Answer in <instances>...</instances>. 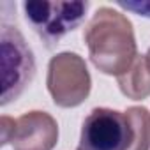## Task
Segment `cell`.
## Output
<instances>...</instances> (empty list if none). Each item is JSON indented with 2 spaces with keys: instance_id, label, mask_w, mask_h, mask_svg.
Here are the masks:
<instances>
[{
  "instance_id": "6da1fadb",
  "label": "cell",
  "mask_w": 150,
  "mask_h": 150,
  "mask_svg": "<svg viewBox=\"0 0 150 150\" xmlns=\"http://www.w3.org/2000/svg\"><path fill=\"white\" fill-rule=\"evenodd\" d=\"M83 41L90 62L108 76L124 74L138 58L132 23L120 11L103 6L85 27Z\"/></svg>"
},
{
  "instance_id": "7a4b0ae2",
  "label": "cell",
  "mask_w": 150,
  "mask_h": 150,
  "mask_svg": "<svg viewBox=\"0 0 150 150\" xmlns=\"http://www.w3.org/2000/svg\"><path fill=\"white\" fill-rule=\"evenodd\" d=\"M46 87L53 103L60 108H76L90 96L92 78L83 57L62 51L48 64Z\"/></svg>"
},
{
  "instance_id": "3957f363",
  "label": "cell",
  "mask_w": 150,
  "mask_h": 150,
  "mask_svg": "<svg viewBox=\"0 0 150 150\" xmlns=\"http://www.w3.org/2000/svg\"><path fill=\"white\" fill-rule=\"evenodd\" d=\"M25 18L48 48L58 44V41L78 28L88 11V2H48V0H27L23 4Z\"/></svg>"
},
{
  "instance_id": "277c9868",
  "label": "cell",
  "mask_w": 150,
  "mask_h": 150,
  "mask_svg": "<svg viewBox=\"0 0 150 150\" xmlns=\"http://www.w3.org/2000/svg\"><path fill=\"white\" fill-rule=\"evenodd\" d=\"M2 101L7 106L16 101L23 90L30 85L35 74V60L30 46L18 27L2 25Z\"/></svg>"
},
{
  "instance_id": "5b68a950",
  "label": "cell",
  "mask_w": 150,
  "mask_h": 150,
  "mask_svg": "<svg viewBox=\"0 0 150 150\" xmlns=\"http://www.w3.org/2000/svg\"><path fill=\"white\" fill-rule=\"evenodd\" d=\"M134 129L125 111L94 108L83 120L76 150H131Z\"/></svg>"
},
{
  "instance_id": "8992f818",
  "label": "cell",
  "mask_w": 150,
  "mask_h": 150,
  "mask_svg": "<svg viewBox=\"0 0 150 150\" xmlns=\"http://www.w3.org/2000/svg\"><path fill=\"white\" fill-rule=\"evenodd\" d=\"M58 143V124L46 111H27L16 118L11 145L14 150H53Z\"/></svg>"
},
{
  "instance_id": "52a82bcc",
  "label": "cell",
  "mask_w": 150,
  "mask_h": 150,
  "mask_svg": "<svg viewBox=\"0 0 150 150\" xmlns=\"http://www.w3.org/2000/svg\"><path fill=\"white\" fill-rule=\"evenodd\" d=\"M117 83L120 92L132 101H141L150 96V69L145 55H138L134 64L124 74L117 76Z\"/></svg>"
},
{
  "instance_id": "ba28073f",
  "label": "cell",
  "mask_w": 150,
  "mask_h": 150,
  "mask_svg": "<svg viewBox=\"0 0 150 150\" xmlns=\"http://www.w3.org/2000/svg\"><path fill=\"white\" fill-rule=\"evenodd\" d=\"M132 129L134 143L131 150H150V113L145 106H131L125 110Z\"/></svg>"
},
{
  "instance_id": "9c48e42d",
  "label": "cell",
  "mask_w": 150,
  "mask_h": 150,
  "mask_svg": "<svg viewBox=\"0 0 150 150\" xmlns=\"http://www.w3.org/2000/svg\"><path fill=\"white\" fill-rule=\"evenodd\" d=\"M14 127H16V118L6 117V115L0 118V143H2V146L11 143L13 134H14Z\"/></svg>"
},
{
  "instance_id": "30bf717a",
  "label": "cell",
  "mask_w": 150,
  "mask_h": 150,
  "mask_svg": "<svg viewBox=\"0 0 150 150\" xmlns=\"http://www.w3.org/2000/svg\"><path fill=\"white\" fill-rule=\"evenodd\" d=\"M118 7L131 11L138 16L150 18V0H138V2H118Z\"/></svg>"
},
{
  "instance_id": "8fae6325",
  "label": "cell",
  "mask_w": 150,
  "mask_h": 150,
  "mask_svg": "<svg viewBox=\"0 0 150 150\" xmlns=\"http://www.w3.org/2000/svg\"><path fill=\"white\" fill-rule=\"evenodd\" d=\"M145 60H146V65H148V69H150V48H148V51H146V55H145Z\"/></svg>"
}]
</instances>
